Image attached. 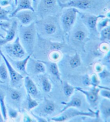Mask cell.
Returning a JSON list of instances; mask_svg holds the SVG:
<instances>
[{
	"label": "cell",
	"instance_id": "44",
	"mask_svg": "<svg viewBox=\"0 0 110 122\" xmlns=\"http://www.w3.org/2000/svg\"><path fill=\"white\" fill-rule=\"evenodd\" d=\"M0 37H1V38H4V36H3V34H2L1 33H0Z\"/></svg>",
	"mask_w": 110,
	"mask_h": 122
},
{
	"label": "cell",
	"instance_id": "7",
	"mask_svg": "<svg viewBox=\"0 0 110 122\" xmlns=\"http://www.w3.org/2000/svg\"><path fill=\"white\" fill-rule=\"evenodd\" d=\"M72 30V38L75 42H83L88 38L89 30L81 19L76 20Z\"/></svg>",
	"mask_w": 110,
	"mask_h": 122
},
{
	"label": "cell",
	"instance_id": "21",
	"mask_svg": "<svg viewBox=\"0 0 110 122\" xmlns=\"http://www.w3.org/2000/svg\"><path fill=\"white\" fill-rule=\"evenodd\" d=\"M0 108L4 121H6L7 119L8 112L5 103V95L1 90H0Z\"/></svg>",
	"mask_w": 110,
	"mask_h": 122
},
{
	"label": "cell",
	"instance_id": "41",
	"mask_svg": "<svg viewBox=\"0 0 110 122\" xmlns=\"http://www.w3.org/2000/svg\"><path fill=\"white\" fill-rule=\"evenodd\" d=\"M96 69L97 71H98V72H100L103 70L102 67L100 65H97V67Z\"/></svg>",
	"mask_w": 110,
	"mask_h": 122
},
{
	"label": "cell",
	"instance_id": "9",
	"mask_svg": "<svg viewBox=\"0 0 110 122\" xmlns=\"http://www.w3.org/2000/svg\"><path fill=\"white\" fill-rule=\"evenodd\" d=\"M78 14L81 15V20L86 26L88 30L91 33H93L94 34L98 32L97 29V25L98 20L100 18L106 17L105 15H103L96 16L94 15L81 14L80 11L78 12Z\"/></svg>",
	"mask_w": 110,
	"mask_h": 122
},
{
	"label": "cell",
	"instance_id": "42",
	"mask_svg": "<svg viewBox=\"0 0 110 122\" xmlns=\"http://www.w3.org/2000/svg\"><path fill=\"white\" fill-rule=\"evenodd\" d=\"M4 119L3 118V116H2L1 111V108H0V122H3Z\"/></svg>",
	"mask_w": 110,
	"mask_h": 122
},
{
	"label": "cell",
	"instance_id": "43",
	"mask_svg": "<svg viewBox=\"0 0 110 122\" xmlns=\"http://www.w3.org/2000/svg\"><path fill=\"white\" fill-rule=\"evenodd\" d=\"M58 1L59 2H61V3H66V2H67L68 1H70V0H58Z\"/></svg>",
	"mask_w": 110,
	"mask_h": 122
},
{
	"label": "cell",
	"instance_id": "22",
	"mask_svg": "<svg viewBox=\"0 0 110 122\" xmlns=\"http://www.w3.org/2000/svg\"><path fill=\"white\" fill-rule=\"evenodd\" d=\"M32 66L34 73H44L46 71V66L41 61H33Z\"/></svg>",
	"mask_w": 110,
	"mask_h": 122
},
{
	"label": "cell",
	"instance_id": "46",
	"mask_svg": "<svg viewBox=\"0 0 110 122\" xmlns=\"http://www.w3.org/2000/svg\"><path fill=\"white\" fill-rule=\"evenodd\" d=\"M2 59V56H1V54H0V62H1V60Z\"/></svg>",
	"mask_w": 110,
	"mask_h": 122
},
{
	"label": "cell",
	"instance_id": "28",
	"mask_svg": "<svg viewBox=\"0 0 110 122\" xmlns=\"http://www.w3.org/2000/svg\"><path fill=\"white\" fill-rule=\"evenodd\" d=\"M9 76L8 71L5 63L0 64V79L4 80L7 79Z\"/></svg>",
	"mask_w": 110,
	"mask_h": 122
},
{
	"label": "cell",
	"instance_id": "30",
	"mask_svg": "<svg viewBox=\"0 0 110 122\" xmlns=\"http://www.w3.org/2000/svg\"><path fill=\"white\" fill-rule=\"evenodd\" d=\"M10 14L9 11L6 10L5 9L0 6V20H9L10 18L9 16Z\"/></svg>",
	"mask_w": 110,
	"mask_h": 122
},
{
	"label": "cell",
	"instance_id": "2",
	"mask_svg": "<svg viewBox=\"0 0 110 122\" xmlns=\"http://www.w3.org/2000/svg\"><path fill=\"white\" fill-rule=\"evenodd\" d=\"M37 33L42 36H54L60 30L61 25L55 16H49L34 21Z\"/></svg>",
	"mask_w": 110,
	"mask_h": 122
},
{
	"label": "cell",
	"instance_id": "23",
	"mask_svg": "<svg viewBox=\"0 0 110 122\" xmlns=\"http://www.w3.org/2000/svg\"><path fill=\"white\" fill-rule=\"evenodd\" d=\"M69 64L72 69H75L80 66L81 65V59L79 54L76 52L75 55L70 58L69 61Z\"/></svg>",
	"mask_w": 110,
	"mask_h": 122
},
{
	"label": "cell",
	"instance_id": "36",
	"mask_svg": "<svg viewBox=\"0 0 110 122\" xmlns=\"http://www.w3.org/2000/svg\"><path fill=\"white\" fill-rule=\"evenodd\" d=\"M32 116H33L35 118H36L37 121H39V122H47V121L46 120V119L45 118H43L42 117H39L38 116H37L35 114H34L33 113H32Z\"/></svg>",
	"mask_w": 110,
	"mask_h": 122
},
{
	"label": "cell",
	"instance_id": "8",
	"mask_svg": "<svg viewBox=\"0 0 110 122\" xmlns=\"http://www.w3.org/2000/svg\"><path fill=\"white\" fill-rule=\"evenodd\" d=\"M6 50L11 57L17 59H23L26 54L25 49L20 42L19 37H17L13 43L6 45Z\"/></svg>",
	"mask_w": 110,
	"mask_h": 122
},
{
	"label": "cell",
	"instance_id": "25",
	"mask_svg": "<svg viewBox=\"0 0 110 122\" xmlns=\"http://www.w3.org/2000/svg\"><path fill=\"white\" fill-rule=\"evenodd\" d=\"M100 40L104 42H109L110 40V25L102 29L100 31Z\"/></svg>",
	"mask_w": 110,
	"mask_h": 122
},
{
	"label": "cell",
	"instance_id": "17",
	"mask_svg": "<svg viewBox=\"0 0 110 122\" xmlns=\"http://www.w3.org/2000/svg\"><path fill=\"white\" fill-rule=\"evenodd\" d=\"M62 104L64 105V107L59 112L60 114L63 111L66 110L68 108H80L82 104V101L81 98L78 97H75L72 98V99L68 102H62Z\"/></svg>",
	"mask_w": 110,
	"mask_h": 122
},
{
	"label": "cell",
	"instance_id": "45",
	"mask_svg": "<svg viewBox=\"0 0 110 122\" xmlns=\"http://www.w3.org/2000/svg\"><path fill=\"white\" fill-rule=\"evenodd\" d=\"M0 83L3 84V83H4V81H3V80H2L1 79H0Z\"/></svg>",
	"mask_w": 110,
	"mask_h": 122
},
{
	"label": "cell",
	"instance_id": "24",
	"mask_svg": "<svg viewBox=\"0 0 110 122\" xmlns=\"http://www.w3.org/2000/svg\"><path fill=\"white\" fill-rule=\"evenodd\" d=\"M40 80L43 91L46 93H50L52 90V85L49 79L47 77L42 76Z\"/></svg>",
	"mask_w": 110,
	"mask_h": 122
},
{
	"label": "cell",
	"instance_id": "31",
	"mask_svg": "<svg viewBox=\"0 0 110 122\" xmlns=\"http://www.w3.org/2000/svg\"><path fill=\"white\" fill-rule=\"evenodd\" d=\"M28 109L30 110L33 109L39 105L38 102H37L36 100L33 99L30 95L28 94Z\"/></svg>",
	"mask_w": 110,
	"mask_h": 122
},
{
	"label": "cell",
	"instance_id": "1",
	"mask_svg": "<svg viewBox=\"0 0 110 122\" xmlns=\"http://www.w3.org/2000/svg\"><path fill=\"white\" fill-rule=\"evenodd\" d=\"M18 33L19 40L26 52L32 54L38 36L35 23L26 26L21 25Z\"/></svg>",
	"mask_w": 110,
	"mask_h": 122
},
{
	"label": "cell",
	"instance_id": "47",
	"mask_svg": "<svg viewBox=\"0 0 110 122\" xmlns=\"http://www.w3.org/2000/svg\"><path fill=\"white\" fill-rule=\"evenodd\" d=\"M16 0H15V2H16Z\"/></svg>",
	"mask_w": 110,
	"mask_h": 122
},
{
	"label": "cell",
	"instance_id": "6",
	"mask_svg": "<svg viewBox=\"0 0 110 122\" xmlns=\"http://www.w3.org/2000/svg\"><path fill=\"white\" fill-rule=\"evenodd\" d=\"M74 108H70L67 109L60 114H61L60 116L53 117L51 118V121L57 122H65L77 116H86L94 118L96 116L97 112H93L90 109L89 112H82L78 111V110L75 109Z\"/></svg>",
	"mask_w": 110,
	"mask_h": 122
},
{
	"label": "cell",
	"instance_id": "16",
	"mask_svg": "<svg viewBox=\"0 0 110 122\" xmlns=\"http://www.w3.org/2000/svg\"><path fill=\"white\" fill-rule=\"evenodd\" d=\"M24 86L27 93L31 97H36L38 94V90L34 81L28 76H25Z\"/></svg>",
	"mask_w": 110,
	"mask_h": 122
},
{
	"label": "cell",
	"instance_id": "10",
	"mask_svg": "<svg viewBox=\"0 0 110 122\" xmlns=\"http://www.w3.org/2000/svg\"><path fill=\"white\" fill-rule=\"evenodd\" d=\"M0 54H1L2 59L4 61V63H5L6 67H7L9 75L10 78L11 84L14 87L18 86V85L21 82L22 80L24 79V77L22 76L20 73H19L10 64L8 58H6V56L2 53L1 49H0Z\"/></svg>",
	"mask_w": 110,
	"mask_h": 122
},
{
	"label": "cell",
	"instance_id": "29",
	"mask_svg": "<svg viewBox=\"0 0 110 122\" xmlns=\"http://www.w3.org/2000/svg\"><path fill=\"white\" fill-rule=\"evenodd\" d=\"M22 95L20 92L16 90H12L10 92V97L12 101L18 102L22 99Z\"/></svg>",
	"mask_w": 110,
	"mask_h": 122
},
{
	"label": "cell",
	"instance_id": "14",
	"mask_svg": "<svg viewBox=\"0 0 110 122\" xmlns=\"http://www.w3.org/2000/svg\"><path fill=\"white\" fill-rule=\"evenodd\" d=\"M18 30V23L16 20H14L10 25L9 29L6 30V36L4 38H0V47L8 44L12 41L15 38L17 30Z\"/></svg>",
	"mask_w": 110,
	"mask_h": 122
},
{
	"label": "cell",
	"instance_id": "15",
	"mask_svg": "<svg viewBox=\"0 0 110 122\" xmlns=\"http://www.w3.org/2000/svg\"><path fill=\"white\" fill-rule=\"evenodd\" d=\"M16 7L13 12L9 15V18H12L14 15L19 11L23 10H30L35 11V9L33 6V2L32 0H16Z\"/></svg>",
	"mask_w": 110,
	"mask_h": 122
},
{
	"label": "cell",
	"instance_id": "40",
	"mask_svg": "<svg viewBox=\"0 0 110 122\" xmlns=\"http://www.w3.org/2000/svg\"><path fill=\"white\" fill-rule=\"evenodd\" d=\"M32 1L33 2V6L35 11H36V6H37V3H38V0H32Z\"/></svg>",
	"mask_w": 110,
	"mask_h": 122
},
{
	"label": "cell",
	"instance_id": "33",
	"mask_svg": "<svg viewBox=\"0 0 110 122\" xmlns=\"http://www.w3.org/2000/svg\"><path fill=\"white\" fill-rule=\"evenodd\" d=\"M50 58L54 61H58L60 58V54H59V51H52V53H50Z\"/></svg>",
	"mask_w": 110,
	"mask_h": 122
},
{
	"label": "cell",
	"instance_id": "35",
	"mask_svg": "<svg viewBox=\"0 0 110 122\" xmlns=\"http://www.w3.org/2000/svg\"><path fill=\"white\" fill-rule=\"evenodd\" d=\"M9 115L10 116L11 118H16L17 116H18V113L16 112L15 110H13V109H10L9 110Z\"/></svg>",
	"mask_w": 110,
	"mask_h": 122
},
{
	"label": "cell",
	"instance_id": "3",
	"mask_svg": "<svg viewBox=\"0 0 110 122\" xmlns=\"http://www.w3.org/2000/svg\"><path fill=\"white\" fill-rule=\"evenodd\" d=\"M60 17V25L62 31L65 33L71 31L77 18L79 11L74 8H63Z\"/></svg>",
	"mask_w": 110,
	"mask_h": 122
},
{
	"label": "cell",
	"instance_id": "39",
	"mask_svg": "<svg viewBox=\"0 0 110 122\" xmlns=\"http://www.w3.org/2000/svg\"><path fill=\"white\" fill-rule=\"evenodd\" d=\"M23 121L26 122H33L34 121L33 120L32 118L30 116H28V115H26L24 117Z\"/></svg>",
	"mask_w": 110,
	"mask_h": 122
},
{
	"label": "cell",
	"instance_id": "37",
	"mask_svg": "<svg viewBox=\"0 0 110 122\" xmlns=\"http://www.w3.org/2000/svg\"><path fill=\"white\" fill-rule=\"evenodd\" d=\"M10 24L9 23H5V22H1L0 23V27H1L2 29H3V30H5V31H6V30L4 29V28H9L10 27Z\"/></svg>",
	"mask_w": 110,
	"mask_h": 122
},
{
	"label": "cell",
	"instance_id": "34",
	"mask_svg": "<svg viewBox=\"0 0 110 122\" xmlns=\"http://www.w3.org/2000/svg\"><path fill=\"white\" fill-rule=\"evenodd\" d=\"M91 83L92 85L94 86V87H97L98 86L99 84V81L96 75H94L92 76Z\"/></svg>",
	"mask_w": 110,
	"mask_h": 122
},
{
	"label": "cell",
	"instance_id": "38",
	"mask_svg": "<svg viewBox=\"0 0 110 122\" xmlns=\"http://www.w3.org/2000/svg\"><path fill=\"white\" fill-rule=\"evenodd\" d=\"M9 4V0H0V5L2 6H6Z\"/></svg>",
	"mask_w": 110,
	"mask_h": 122
},
{
	"label": "cell",
	"instance_id": "12",
	"mask_svg": "<svg viewBox=\"0 0 110 122\" xmlns=\"http://www.w3.org/2000/svg\"><path fill=\"white\" fill-rule=\"evenodd\" d=\"M75 89L86 96L88 102L92 107H96L98 104L99 100V92L100 90L96 87H94V88L90 91H85L80 87H75Z\"/></svg>",
	"mask_w": 110,
	"mask_h": 122
},
{
	"label": "cell",
	"instance_id": "4",
	"mask_svg": "<svg viewBox=\"0 0 110 122\" xmlns=\"http://www.w3.org/2000/svg\"><path fill=\"white\" fill-rule=\"evenodd\" d=\"M60 8L58 0H38L36 9L37 15L41 18L54 16Z\"/></svg>",
	"mask_w": 110,
	"mask_h": 122
},
{
	"label": "cell",
	"instance_id": "27",
	"mask_svg": "<svg viewBox=\"0 0 110 122\" xmlns=\"http://www.w3.org/2000/svg\"><path fill=\"white\" fill-rule=\"evenodd\" d=\"M75 88L73 86L70 85L67 82H65L64 83V85H63V93L67 97H70L73 94L74 92V90Z\"/></svg>",
	"mask_w": 110,
	"mask_h": 122
},
{
	"label": "cell",
	"instance_id": "19",
	"mask_svg": "<svg viewBox=\"0 0 110 122\" xmlns=\"http://www.w3.org/2000/svg\"><path fill=\"white\" fill-rule=\"evenodd\" d=\"M42 110V112L44 114L46 115H50L55 112V105L53 101L47 99H45Z\"/></svg>",
	"mask_w": 110,
	"mask_h": 122
},
{
	"label": "cell",
	"instance_id": "13",
	"mask_svg": "<svg viewBox=\"0 0 110 122\" xmlns=\"http://www.w3.org/2000/svg\"><path fill=\"white\" fill-rule=\"evenodd\" d=\"M31 55L32 54H28V55L25 58H23L21 60L15 61L11 60V58H9L11 62H10V64L24 77L25 76H28V73L27 72V71H26V66H27L28 62L31 58Z\"/></svg>",
	"mask_w": 110,
	"mask_h": 122
},
{
	"label": "cell",
	"instance_id": "5",
	"mask_svg": "<svg viewBox=\"0 0 110 122\" xmlns=\"http://www.w3.org/2000/svg\"><path fill=\"white\" fill-rule=\"evenodd\" d=\"M102 2V0H70L63 3L58 1V3L62 9L65 8H74L77 10H90L97 8Z\"/></svg>",
	"mask_w": 110,
	"mask_h": 122
},
{
	"label": "cell",
	"instance_id": "11",
	"mask_svg": "<svg viewBox=\"0 0 110 122\" xmlns=\"http://www.w3.org/2000/svg\"><path fill=\"white\" fill-rule=\"evenodd\" d=\"M13 17L16 18L22 25H28L34 22L37 15L35 11L30 10H23L19 11L14 15Z\"/></svg>",
	"mask_w": 110,
	"mask_h": 122
},
{
	"label": "cell",
	"instance_id": "26",
	"mask_svg": "<svg viewBox=\"0 0 110 122\" xmlns=\"http://www.w3.org/2000/svg\"><path fill=\"white\" fill-rule=\"evenodd\" d=\"M110 24V18L109 17H104L99 19L98 21L97 25V29L98 32H100L102 29H104L107 26H109Z\"/></svg>",
	"mask_w": 110,
	"mask_h": 122
},
{
	"label": "cell",
	"instance_id": "20",
	"mask_svg": "<svg viewBox=\"0 0 110 122\" xmlns=\"http://www.w3.org/2000/svg\"><path fill=\"white\" fill-rule=\"evenodd\" d=\"M48 68H49L50 72L52 74L53 76H54L57 79L59 80L62 83V81L61 79V74L56 63L50 62L48 64Z\"/></svg>",
	"mask_w": 110,
	"mask_h": 122
},
{
	"label": "cell",
	"instance_id": "32",
	"mask_svg": "<svg viewBox=\"0 0 110 122\" xmlns=\"http://www.w3.org/2000/svg\"><path fill=\"white\" fill-rule=\"evenodd\" d=\"M99 94H100L102 97L105 99H110V91L109 88L106 89L104 88V90H102L100 92H99Z\"/></svg>",
	"mask_w": 110,
	"mask_h": 122
},
{
	"label": "cell",
	"instance_id": "18",
	"mask_svg": "<svg viewBox=\"0 0 110 122\" xmlns=\"http://www.w3.org/2000/svg\"><path fill=\"white\" fill-rule=\"evenodd\" d=\"M100 109L104 119H109L110 118V102L109 99H103L100 103Z\"/></svg>",
	"mask_w": 110,
	"mask_h": 122
}]
</instances>
